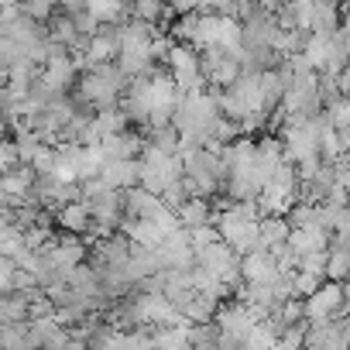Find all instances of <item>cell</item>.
Here are the masks:
<instances>
[{
	"instance_id": "cell-15",
	"label": "cell",
	"mask_w": 350,
	"mask_h": 350,
	"mask_svg": "<svg viewBox=\"0 0 350 350\" xmlns=\"http://www.w3.org/2000/svg\"><path fill=\"white\" fill-rule=\"evenodd\" d=\"M0 4H4V8H14V4H21V0H0Z\"/></svg>"
},
{
	"instance_id": "cell-9",
	"label": "cell",
	"mask_w": 350,
	"mask_h": 350,
	"mask_svg": "<svg viewBox=\"0 0 350 350\" xmlns=\"http://www.w3.org/2000/svg\"><path fill=\"white\" fill-rule=\"evenodd\" d=\"M326 278H333V282H347V278H350V251H347V247H333V244H329Z\"/></svg>"
},
{
	"instance_id": "cell-12",
	"label": "cell",
	"mask_w": 350,
	"mask_h": 350,
	"mask_svg": "<svg viewBox=\"0 0 350 350\" xmlns=\"http://www.w3.org/2000/svg\"><path fill=\"white\" fill-rule=\"evenodd\" d=\"M237 4H241V0H203V14H227V18H237Z\"/></svg>"
},
{
	"instance_id": "cell-6",
	"label": "cell",
	"mask_w": 350,
	"mask_h": 350,
	"mask_svg": "<svg viewBox=\"0 0 350 350\" xmlns=\"http://www.w3.org/2000/svg\"><path fill=\"white\" fill-rule=\"evenodd\" d=\"M258 224H261V241H265V247H282V244H288L292 224H288L285 213H261Z\"/></svg>"
},
{
	"instance_id": "cell-10",
	"label": "cell",
	"mask_w": 350,
	"mask_h": 350,
	"mask_svg": "<svg viewBox=\"0 0 350 350\" xmlns=\"http://www.w3.org/2000/svg\"><path fill=\"white\" fill-rule=\"evenodd\" d=\"M285 217H288L292 230L312 227V224H316V203H292V206L285 210Z\"/></svg>"
},
{
	"instance_id": "cell-14",
	"label": "cell",
	"mask_w": 350,
	"mask_h": 350,
	"mask_svg": "<svg viewBox=\"0 0 350 350\" xmlns=\"http://www.w3.org/2000/svg\"><path fill=\"white\" fill-rule=\"evenodd\" d=\"M336 83H340V93H343V96H350V62L336 72Z\"/></svg>"
},
{
	"instance_id": "cell-8",
	"label": "cell",
	"mask_w": 350,
	"mask_h": 350,
	"mask_svg": "<svg viewBox=\"0 0 350 350\" xmlns=\"http://www.w3.org/2000/svg\"><path fill=\"white\" fill-rule=\"evenodd\" d=\"M144 137H148V148H158L165 154H175L183 151V131L175 124H158V127H144Z\"/></svg>"
},
{
	"instance_id": "cell-11",
	"label": "cell",
	"mask_w": 350,
	"mask_h": 350,
	"mask_svg": "<svg viewBox=\"0 0 350 350\" xmlns=\"http://www.w3.org/2000/svg\"><path fill=\"white\" fill-rule=\"evenodd\" d=\"M21 8L35 18V21H49L59 11V0H21Z\"/></svg>"
},
{
	"instance_id": "cell-2",
	"label": "cell",
	"mask_w": 350,
	"mask_h": 350,
	"mask_svg": "<svg viewBox=\"0 0 350 350\" xmlns=\"http://www.w3.org/2000/svg\"><path fill=\"white\" fill-rule=\"evenodd\" d=\"M100 175H103L110 186H117V189H134V186H141L144 161L141 158H107L103 168H100Z\"/></svg>"
},
{
	"instance_id": "cell-5",
	"label": "cell",
	"mask_w": 350,
	"mask_h": 350,
	"mask_svg": "<svg viewBox=\"0 0 350 350\" xmlns=\"http://www.w3.org/2000/svg\"><path fill=\"white\" fill-rule=\"evenodd\" d=\"M59 230L90 237V230H93V210H90V203H86V200L66 203V206L59 210Z\"/></svg>"
},
{
	"instance_id": "cell-3",
	"label": "cell",
	"mask_w": 350,
	"mask_h": 350,
	"mask_svg": "<svg viewBox=\"0 0 350 350\" xmlns=\"http://www.w3.org/2000/svg\"><path fill=\"white\" fill-rule=\"evenodd\" d=\"M285 268H282V261L271 247H258V251L244 254V282H271Z\"/></svg>"
},
{
	"instance_id": "cell-4",
	"label": "cell",
	"mask_w": 350,
	"mask_h": 350,
	"mask_svg": "<svg viewBox=\"0 0 350 350\" xmlns=\"http://www.w3.org/2000/svg\"><path fill=\"white\" fill-rule=\"evenodd\" d=\"M35 183H38V168H35L31 161H25V165L4 172V179H0V193L11 196V200H18V203H25V200L31 196Z\"/></svg>"
},
{
	"instance_id": "cell-1",
	"label": "cell",
	"mask_w": 350,
	"mask_h": 350,
	"mask_svg": "<svg viewBox=\"0 0 350 350\" xmlns=\"http://www.w3.org/2000/svg\"><path fill=\"white\" fill-rule=\"evenodd\" d=\"M340 306H343V282H333V278H326L312 295H306V316H309V323L336 319L340 316Z\"/></svg>"
},
{
	"instance_id": "cell-13",
	"label": "cell",
	"mask_w": 350,
	"mask_h": 350,
	"mask_svg": "<svg viewBox=\"0 0 350 350\" xmlns=\"http://www.w3.org/2000/svg\"><path fill=\"white\" fill-rule=\"evenodd\" d=\"M168 11H172V18L196 14V11H203V0H168Z\"/></svg>"
},
{
	"instance_id": "cell-7",
	"label": "cell",
	"mask_w": 350,
	"mask_h": 350,
	"mask_svg": "<svg viewBox=\"0 0 350 350\" xmlns=\"http://www.w3.org/2000/svg\"><path fill=\"white\" fill-rule=\"evenodd\" d=\"M21 319H31V295L25 288L0 292V323H21Z\"/></svg>"
}]
</instances>
